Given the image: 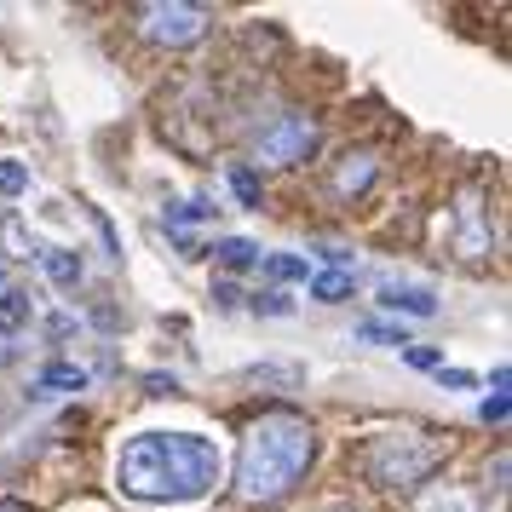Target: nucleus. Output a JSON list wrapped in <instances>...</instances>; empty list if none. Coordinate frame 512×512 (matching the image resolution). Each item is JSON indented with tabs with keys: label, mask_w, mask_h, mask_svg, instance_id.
Masks as SVG:
<instances>
[{
	"label": "nucleus",
	"mask_w": 512,
	"mask_h": 512,
	"mask_svg": "<svg viewBox=\"0 0 512 512\" xmlns=\"http://www.w3.org/2000/svg\"><path fill=\"white\" fill-rule=\"evenodd\" d=\"M357 340H369V346H409V334H403V328H392V323H363L357 328Z\"/></svg>",
	"instance_id": "17"
},
{
	"label": "nucleus",
	"mask_w": 512,
	"mask_h": 512,
	"mask_svg": "<svg viewBox=\"0 0 512 512\" xmlns=\"http://www.w3.org/2000/svg\"><path fill=\"white\" fill-rule=\"evenodd\" d=\"M196 219H208L202 202H173V208H167V225H196Z\"/></svg>",
	"instance_id": "20"
},
{
	"label": "nucleus",
	"mask_w": 512,
	"mask_h": 512,
	"mask_svg": "<svg viewBox=\"0 0 512 512\" xmlns=\"http://www.w3.org/2000/svg\"><path fill=\"white\" fill-rule=\"evenodd\" d=\"M144 392L150 397H173L179 392V380H173V374H144Z\"/></svg>",
	"instance_id": "22"
},
{
	"label": "nucleus",
	"mask_w": 512,
	"mask_h": 512,
	"mask_svg": "<svg viewBox=\"0 0 512 512\" xmlns=\"http://www.w3.org/2000/svg\"><path fill=\"white\" fill-rule=\"evenodd\" d=\"M29 190V167L24 162H0V196H24Z\"/></svg>",
	"instance_id": "18"
},
{
	"label": "nucleus",
	"mask_w": 512,
	"mask_h": 512,
	"mask_svg": "<svg viewBox=\"0 0 512 512\" xmlns=\"http://www.w3.org/2000/svg\"><path fill=\"white\" fill-rule=\"evenodd\" d=\"M41 271L52 288H75L81 282V254L75 248H41Z\"/></svg>",
	"instance_id": "10"
},
{
	"label": "nucleus",
	"mask_w": 512,
	"mask_h": 512,
	"mask_svg": "<svg viewBox=\"0 0 512 512\" xmlns=\"http://www.w3.org/2000/svg\"><path fill=\"white\" fill-rule=\"evenodd\" d=\"M403 357H409L415 369H432V374L443 369V351H438V346H403Z\"/></svg>",
	"instance_id": "19"
},
{
	"label": "nucleus",
	"mask_w": 512,
	"mask_h": 512,
	"mask_svg": "<svg viewBox=\"0 0 512 512\" xmlns=\"http://www.w3.org/2000/svg\"><path fill=\"white\" fill-rule=\"evenodd\" d=\"M265 277L271 282H305L311 277V265L300 254H265Z\"/></svg>",
	"instance_id": "14"
},
{
	"label": "nucleus",
	"mask_w": 512,
	"mask_h": 512,
	"mask_svg": "<svg viewBox=\"0 0 512 512\" xmlns=\"http://www.w3.org/2000/svg\"><path fill=\"white\" fill-rule=\"evenodd\" d=\"M489 248H495V231H489L484 196H478V190H466L461 208H455V254L478 265V259H489Z\"/></svg>",
	"instance_id": "6"
},
{
	"label": "nucleus",
	"mask_w": 512,
	"mask_h": 512,
	"mask_svg": "<svg viewBox=\"0 0 512 512\" xmlns=\"http://www.w3.org/2000/svg\"><path fill=\"white\" fill-rule=\"evenodd\" d=\"M0 288H6V271H0Z\"/></svg>",
	"instance_id": "25"
},
{
	"label": "nucleus",
	"mask_w": 512,
	"mask_h": 512,
	"mask_svg": "<svg viewBox=\"0 0 512 512\" xmlns=\"http://www.w3.org/2000/svg\"><path fill=\"white\" fill-rule=\"evenodd\" d=\"M213 254L225 259L231 271H248V265H259V248L248 242V236H225V242H213Z\"/></svg>",
	"instance_id": "12"
},
{
	"label": "nucleus",
	"mask_w": 512,
	"mask_h": 512,
	"mask_svg": "<svg viewBox=\"0 0 512 512\" xmlns=\"http://www.w3.org/2000/svg\"><path fill=\"white\" fill-rule=\"evenodd\" d=\"M87 386V369H75V363H47V369L35 374V397H52V392H81Z\"/></svg>",
	"instance_id": "11"
},
{
	"label": "nucleus",
	"mask_w": 512,
	"mask_h": 512,
	"mask_svg": "<svg viewBox=\"0 0 512 512\" xmlns=\"http://www.w3.org/2000/svg\"><path fill=\"white\" fill-rule=\"evenodd\" d=\"M133 18H139L144 41H156V47H196L208 35V12L185 6V0H144Z\"/></svg>",
	"instance_id": "4"
},
{
	"label": "nucleus",
	"mask_w": 512,
	"mask_h": 512,
	"mask_svg": "<svg viewBox=\"0 0 512 512\" xmlns=\"http://www.w3.org/2000/svg\"><path fill=\"white\" fill-rule=\"evenodd\" d=\"M380 305L386 311H403V317H432L438 311V294L432 288H415V282H386L380 288Z\"/></svg>",
	"instance_id": "7"
},
{
	"label": "nucleus",
	"mask_w": 512,
	"mask_h": 512,
	"mask_svg": "<svg viewBox=\"0 0 512 512\" xmlns=\"http://www.w3.org/2000/svg\"><path fill=\"white\" fill-rule=\"evenodd\" d=\"M374 173H380V162H374L369 150H351L346 162L334 167V196H363L374 185Z\"/></svg>",
	"instance_id": "8"
},
{
	"label": "nucleus",
	"mask_w": 512,
	"mask_h": 512,
	"mask_svg": "<svg viewBox=\"0 0 512 512\" xmlns=\"http://www.w3.org/2000/svg\"><path fill=\"white\" fill-rule=\"evenodd\" d=\"M507 409H512V403H507V397H501V392H495V397H484V409H478V415H484V420H495V426H501V420H507Z\"/></svg>",
	"instance_id": "23"
},
{
	"label": "nucleus",
	"mask_w": 512,
	"mask_h": 512,
	"mask_svg": "<svg viewBox=\"0 0 512 512\" xmlns=\"http://www.w3.org/2000/svg\"><path fill=\"white\" fill-rule=\"evenodd\" d=\"M334 512H351V507H334Z\"/></svg>",
	"instance_id": "26"
},
{
	"label": "nucleus",
	"mask_w": 512,
	"mask_h": 512,
	"mask_svg": "<svg viewBox=\"0 0 512 512\" xmlns=\"http://www.w3.org/2000/svg\"><path fill=\"white\" fill-rule=\"evenodd\" d=\"M225 472L219 443L202 432H139L121 443L116 484L133 501L150 507H179V501H202Z\"/></svg>",
	"instance_id": "1"
},
{
	"label": "nucleus",
	"mask_w": 512,
	"mask_h": 512,
	"mask_svg": "<svg viewBox=\"0 0 512 512\" xmlns=\"http://www.w3.org/2000/svg\"><path fill=\"white\" fill-rule=\"evenodd\" d=\"M443 449L426 432H380V438L369 443V484L380 489H415L426 484L432 472H438Z\"/></svg>",
	"instance_id": "3"
},
{
	"label": "nucleus",
	"mask_w": 512,
	"mask_h": 512,
	"mask_svg": "<svg viewBox=\"0 0 512 512\" xmlns=\"http://www.w3.org/2000/svg\"><path fill=\"white\" fill-rule=\"evenodd\" d=\"M317 121L311 116H300V110H288V116H277L265 133L254 139V156L259 162H271V167H300L311 150H317Z\"/></svg>",
	"instance_id": "5"
},
{
	"label": "nucleus",
	"mask_w": 512,
	"mask_h": 512,
	"mask_svg": "<svg viewBox=\"0 0 512 512\" xmlns=\"http://www.w3.org/2000/svg\"><path fill=\"white\" fill-rule=\"evenodd\" d=\"M438 386H449V392H466V386H478V374H466V369H438Z\"/></svg>",
	"instance_id": "21"
},
{
	"label": "nucleus",
	"mask_w": 512,
	"mask_h": 512,
	"mask_svg": "<svg viewBox=\"0 0 512 512\" xmlns=\"http://www.w3.org/2000/svg\"><path fill=\"white\" fill-rule=\"evenodd\" d=\"M311 294L323 305H340L351 294V271H317V277H311Z\"/></svg>",
	"instance_id": "13"
},
{
	"label": "nucleus",
	"mask_w": 512,
	"mask_h": 512,
	"mask_svg": "<svg viewBox=\"0 0 512 512\" xmlns=\"http://www.w3.org/2000/svg\"><path fill=\"white\" fill-rule=\"evenodd\" d=\"M317 461V432L311 420L288 415V409H271L259 415L248 432H242V449H236V489L248 501H282L288 489L305 478V466Z\"/></svg>",
	"instance_id": "2"
},
{
	"label": "nucleus",
	"mask_w": 512,
	"mask_h": 512,
	"mask_svg": "<svg viewBox=\"0 0 512 512\" xmlns=\"http://www.w3.org/2000/svg\"><path fill=\"white\" fill-rule=\"evenodd\" d=\"M231 190H236V202H242V208H254V213H259V202H265V190H259L254 167H231Z\"/></svg>",
	"instance_id": "16"
},
{
	"label": "nucleus",
	"mask_w": 512,
	"mask_h": 512,
	"mask_svg": "<svg viewBox=\"0 0 512 512\" xmlns=\"http://www.w3.org/2000/svg\"><path fill=\"white\" fill-rule=\"evenodd\" d=\"M254 311H265V317H288V300H282V294H259Z\"/></svg>",
	"instance_id": "24"
},
{
	"label": "nucleus",
	"mask_w": 512,
	"mask_h": 512,
	"mask_svg": "<svg viewBox=\"0 0 512 512\" xmlns=\"http://www.w3.org/2000/svg\"><path fill=\"white\" fill-rule=\"evenodd\" d=\"M35 317V305H29L24 288H0V340H18Z\"/></svg>",
	"instance_id": "9"
},
{
	"label": "nucleus",
	"mask_w": 512,
	"mask_h": 512,
	"mask_svg": "<svg viewBox=\"0 0 512 512\" xmlns=\"http://www.w3.org/2000/svg\"><path fill=\"white\" fill-rule=\"evenodd\" d=\"M420 512H478V501L461 495V489H432V495L420 501Z\"/></svg>",
	"instance_id": "15"
}]
</instances>
